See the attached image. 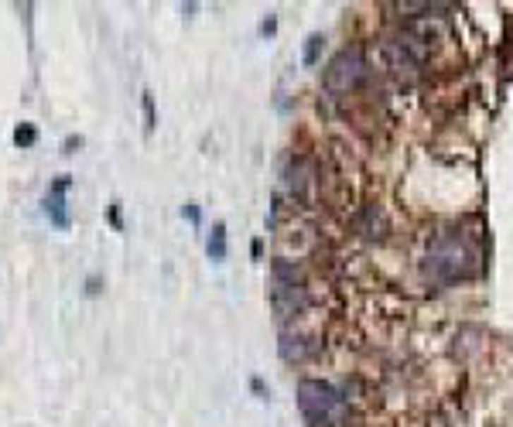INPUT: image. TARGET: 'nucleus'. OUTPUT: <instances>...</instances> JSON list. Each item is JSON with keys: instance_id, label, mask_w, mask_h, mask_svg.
<instances>
[{"instance_id": "nucleus-1", "label": "nucleus", "mask_w": 513, "mask_h": 427, "mask_svg": "<svg viewBox=\"0 0 513 427\" xmlns=\"http://www.w3.org/2000/svg\"><path fill=\"white\" fill-rule=\"evenodd\" d=\"M421 270L431 284H455L476 270V249L462 233H442L428 243Z\"/></svg>"}, {"instance_id": "nucleus-2", "label": "nucleus", "mask_w": 513, "mask_h": 427, "mask_svg": "<svg viewBox=\"0 0 513 427\" xmlns=\"http://www.w3.org/2000/svg\"><path fill=\"white\" fill-rule=\"evenodd\" d=\"M366 75H370V62H366L363 48H342L329 62V68H325V89L349 92L356 86H363Z\"/></svg>"}, {"instance_id": "nucleus-3", "label": "nucleus", "mask_w": 513, "mask_h": 427, "mask_svg": "<svg viewBox=\"0 0 513 427\" xmlns=\"http://www.w3.org/2000/svg\"><path fill=\"white\" fill-rule=\"evenodd\" d=\"M270 301H274L277 318L298 315L308 304V294H305V284H301L298 270L291 267V264H284V260L274 264V291H270Z\"/></svg>"}, {"instance_id": "nucleus-4", "label": "nucleus", "mask_w": 513, "mask_h": 427, "mask_svg": "<svg viewBox=\"0 0 513 427\" xmlns=\"http://www.w3.org/2000/svg\"><path fill=\"white\" fill-rule=\"evenodd\" d=\"M428 38H421L418 31H404V35H394L383 42V58L394 72H414L428 62Z\"/></svg>"}, {"instance_id": "nucleus-5", "label": "nucleus", "mask_w": 513, "mask_h": 427, "mask_svg": "<svg viewBox=\"0 0 513 427\" xmlns=\"http://www.w3.org/2000/svg\"><path fill=\"white\" fill-rule=\"evenodd\" d=\"M298 407L312 417V421H329L332 414L342 410L339 390L322 380H301L298 383Z\"/></svg>"}, {"instance_id": "nucleus-6", "label": "nucleus", "mask_w": 513, "mask_h": 427, "mask_svg": "<svg viewBox=\"0 0 513 427\" xmlns=\"http://www.w3.org/2000/svg\"><path fill=\"white\" fill-rule=\"evenodd\" d=\"M68 188H72V175H55V181L48 185V192H45V216L55 229H68L72 225L68 202H66Z\"/></svg>"}, {"instance_id": "nucleus-7", "label": "nucleus", "mask_w": 513, "mask_h": 427, "mask_svg": "<svg viewBox=\"0 0 513 427\" xmlns=\"http://www.w3.org/2000/svg\"><path fill=\"white\" fill-rule=\"evenodd\" d=\"M205 249H209V260H216V264H223V260H226V225L223 223L212 225Z\"/></svg>"}, {"instance_id": "nucleus-8", "label": "nucleus", "mask_w": 513, "mask_h": 427, "mask_svg": "<svg viewBox=\"0 0 513 427\" xmlns=\"http://www.w3.org/2000/svg\"><path fill=\"white\" fill-rule=\"evenodd\" d=\"M308 349H312V345H305V338L301 335H288V332L281 335V356H284L288 362L291 359H305Z\"/></svg>"}, {"instance_id": "nucleus-9", "label": "nucleus", "mask_w": 513, "mask_h": 427, "mask_svg": "<svg viewBox=\"0 0 513 427\" xmlns=\"http://www.w3.org/2000/svg\"><path fill=\"white\" fill-rule=\"evenodd\" d=\"M284 185L291 188V195H305V164H301V161H288V168H284Z\"/></svg>"}, {"instance_id": "nucleus-10", "label": "nucleus", "mask_w": 513, "mask_h": 427, "mask_svg": "<svg viewBox=\"0 0 513 427\" xmlns=\"http://www.w3.org/2000/svg\"><path fill=\"white\" fill-rule=\"evenodd\" d=\"M11 140H14L18 147H35V144H38V127H35V123H18L14 134H11Z\"/></svg>"}, {"instance_id": "nucleus-11", "label": "nucleus", "mask_w": 513, "mask_h": 427, "mask_svg": "<svg viewBox=\"0 0 513 427\" xmlns=\"http://www.w3.org/2000/svg\"><path fill=\"white\" fill-rule=\"evenodd\" d=\"M322 45H325V38H322L318 31L308 35V38H305V51H301V62H305V66H315L318 55H322Z\"/></svg>"}, {"instance_id": "nucleus-12", "label": "nucleus", "mask_w": 513, "mask_h": 427, "mask_svg": "<svg viewBox=\"0 0 513 427\" xmlns=\"http://www.w3.org/2000/svg\"><path fill=\"white\" fill-rule=\"evenodd\" d=\"M140 103H144V130L151 134V130H155V123H157V116H155V96H151V92H144V96H140Z\"/></svg>"}, {"instance_id": "nucleus-13", "label": "nucleus", "mask_w": 513, "mask_h": 427, "mask_svg": "<svg viewBox=\"0 0 513 427\" xmlns=\"http://www.w3.org/2000/svg\"><path fill=\"white\" fill-rule=\"evenodd\" d=\"M181 216H185V219H188L192 225H199V223H202V212H199V205H195V202L181 205Z\"/></svg>"}, {"instance_id": "nucleus-14", "label": "nucleus", "mask_w": 513, "mask_h": 427, "mask_svg": "<svg viewBox=\"0 0 513 427\" xmlns=\"http://www.w3.org/2000/svg\"><path fill=\"white\" fill-rule=\"evenodd\" d=\"M110 225H113V229H123V219H120V202L110 205Z\"/></svg>"}, {"instance_id": "nucleus-15", "label": "nucleus", "mask_w": 513, "mask_h": 427, "mask_svg": "<svg viewBox=\"0 0 513 427\" xmlns=\"http://www.w3.org/2000/svg\"><path fill=\"white\" fill-rule=\"evenodd\" d=\"M62 147H66V154H76V147H83V137H66V144H62Z\"/></svg>"}, {"instance_id": "nucleus-16", "label": "nucleus", "mask_w": 513, "mask_h": 427, "mask_svg": "<svg viewBox=\"0 0 513 427\" xmlns=\"http://www.w3.org/2000/svg\"><path fill=\"white\" fill-rule=\"evenodd\" d=\"M274 31H277V21L274 18H267V21L260 24V35H274Z\"/></svg>"}, {"instance_id": "nucleus-17", "label": "nucleus", "mask_w": 513, "mask_h": 427, "mask_svg": "<svg viewBox=\"0 0 513 427\" xmlns=\"http://www.w3.org/2000/svg\"><path fill=\"white\" fill-rule=\"evenodd\" d=\"M86 294H99V277H90L86 280Z\"/></svg>"}, {"instance_id": "nucleus-18", "label": "nucleus", "mask_w": 513, "mask_h": 427, "mask_svg": "<svg viewBox=\"0 0 513 427\" xmlns=\"http://www.w3.org/2000/svg\"><path fill=\"white\" fill-rule=\"evenodd\" d=\"M250 386H253V393H260V397H264V393H267V390H264V380H257V376H253V380H250Z\"/></svg>"}]
</instances>
